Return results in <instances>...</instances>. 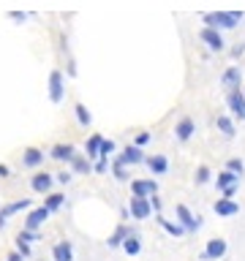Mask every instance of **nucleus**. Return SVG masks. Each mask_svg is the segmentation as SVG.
<instances>
[{
	"label": "nucleus",
	"instance_id": "1",
	"mask_svg": "<svg viewBox=\"0 0 245 261\" xmlns=\"http://www.w3.org/2000/svg\"><path fill=\"white\" fill-rule=\"evenodd\" d=\"M202 19H204V24H210V28H218V30H234L237 24H240L242 14H240V11H215V14H204Z\"/></svg>",
	"mask_w": 245,
	"mask_h": 261
},
{
	"label": "nucleus",
	"instance_id": "2",
	"mask_svg": "<svg viewBox=\"0 0 245 261\" xmlns=\"http://www.w3.org/2000/svg\"><path fill=\"white\" fill-rule=\"evenodd\" d=\"M215 185H218V191L226 196V199H234V193H237V188H240V174H234V171H229V169H224L218 174V179H215Z\"/></svg>",
	"mask_w": 245,
	"mask_h": 261
},
{
	"label": "nucleus",
	"instance_id": "3",
	"mask_svg": "<svg viewBox=\"0 0 245 261\" xmlns=\"http://www.w3.org/2000/svg\"><path fill=\"white\" fill-rule=\"evenodd\" d=\"M128 210H131V218H136V220H147V218H150L153 212H155L147 196H131Z\"/></svg>",
	"mask_w": 245,
	"mask_h": 261
},
{
	"label": "nucleus",
	"instance_id": "4",
	"mask_svg": "<svg viewBox=\"0 0 245 261\" xmlns=\"http://www.w3.org/2000/svg\"><path fill=\"white\" fill-rule=\"evenodd\" d=\"M175 212H177V220L185 226V231H188V234H196V231L202 228V218H199V215H193V212L188 210L185 204H177Z\"/></svg>",
	"mask_w": 245,
	"mask_h": 261
},
{
	"label": "nucleus",
	"instance_id": "5",
	"mask_svg": "<svg viewBox=\"0 0 245 261\" xmlns=\"http://www.w3.org/2000/svg\"><path fill=\"white\" fill-rule=\"evenodd\" d=\"M226 103H229V109H232V114H234L237 120H245V93H242L240 87L229 90Z\"/></svg>",
	"mask_w": 245,
	"mask_h": 261
},
{
	"label": "nucleus",
	"instance_id": "6",
	"mask_svg": "<svg viewBox=\"0 0 245 261\" xmlns=\"http://www.w3.org/2000/svg\"><path fill=\"white\" fill-rule=\"evenodd\" d=\"M49 98H52V103H60L63 98H65V82H63V73L60 71L49 73Z\"/></svg>",
	"mask_w": 245,
	"mask_h": 261
},
{
	"label": "nucleus",
	"instance_id": "7",
	"mask_svg": "<svg viewBox=\"0 0 245 261\" xmlns=\"http://www.w3.org/2000/svg\"><path fill=\"white\" fill-rule=\"evenodd\" d=\"M114 161L126 163V166H136V163H144L147 158H144L142 147H136V144H128V147H122V152H120Z\"/></svg>",
	"mask_w": 245,
	"mask_h": 261
},
{
	"label": "nucleus",
	"instance_id": "8",
	"mask_svg": "<svg viewBox=\"0 0 245 261\" xmlns=\"http://www.w3.org/2000/svg\"><path fill=\"white\" fill-rule=\"evenodd\" d=\"M199 38L212 49V52H220V49L226 46V44H224V36H220V30H218V28H210V24H207V28H202Z\"/></svg>",
	"mask_w": 245,
	"mask_h": 261
},
{
	"label": "nucleus",
	"instance_id": "9",
	"mask_svg": "<svg viewBox=\"0 0 245 261\" xmlns=\"http://www.w3.org/2000/svg\"><path fill=\"white\" fill-rule=\"evenodd\" d=\"M224 256H226V240L215 237V240L207 242V248H204V253H202V261H218Z\"/></svg>",
	"mask_w": 245,
	"mask_h": 261
},
{
	"label": "nucleus",
	"instance_id": "10",
	"mask_svg": "<svg viewBox=\"0 0 245 261\" xmlns=\"http://www.w3.org/2000/svg\"><path fill=\"white\" fill-rule=\"evenodd\" d=\"M52 215L46 207H36V210H30L28 212V218H24V228H30V231H38L41 226L46 223V218Z\"/></svg>",
	"mask_w": 245,
	"mask_h": 261
},
{
	"label": "nucleus",
	"instance_id": "11",
	"mask_svg": "<svg viewBox=\"0 0 245 261\" xmlns=\"http://www.w3.org/2000/svg\"><path fill=\"white\" fill-rule=\"evenodd\" d=\"M57 182V179L52 177V174H49V171H38V174H33V179H30V188H33V191H36V193H49V191H52V185Z\"/></svg>",
	"mask_w": 245,
	"mask_h": 261
},
{
	"label": "nucleus",
	"instance_id": "12",
	"mask_svg": "<svg viewBox=\"0 0 245 261\" xmlns=\"http://www.w3.org/2000/svg\"><path fill=\"white\" fill-rule=\"evenodd\" d=\"M131 193L150 199V196L158 193V182H155V179H134V182H131Z\"/></svg>",
	"mask_w": 245,
	"mask_h": 261
},
{
	"label": "nucleus",
	"instance_id": "13",
	"mask_svg": "<svg viewBox=\"0 0 245 261\" xmlns=\"http://www.w3.org/2000/svg\"><path fill=\"white\" fill-rule=\"evenodd\" d=\"M212 210H215V215H220V218H232V215H237V212H240V204H237L234 199L220 196V199L212 204Z\"/></svg>",
	"mask_w": 245,
	"mask_h": 261
},
{
	"label": "nucleus",
	"instance_id": "14",
	"mask_svg": "<svg viewBox=\"0 0 245 261\" xmlns=\"http://www.w3.org/2000/svg\"><path fill=\"white\" fill-rule=\"evenodd\" d=\"M155 220H158V226H161L166 234H172V237H183V234H188V231H185V226L180 223V220H169V218H163L161 212L155 215Z\"/></svg>",
	"mask_w": 245,
	"mask_h": 261
},
{
	"label": "nucleus",
	"instance_id": "15",
	"mask_svg": "<svg viewBox=\"0 0 245 261\" xmlns=\"http://www.w3.org/2000/svg\"><path fill=\"white\" fill-rule=\"evenodd\" d=\"M52 258H55V261H74V245H71L68 240L55 242V248H52Z\"/></svg>",
	"mask_w": 245,
	"mask_h": 261
},
{
	"label": "nucleus",
	"instance_id": "16",
	"mask_svg": "<svg viewBox=\"0 0 245 261\" xmlns=\"http://www.w3.org/2000/svg\"><path fill=\"white\" fill-rule=\"evenodd\" d=\"M74 155H77L74 144H55L52 150H49V158H52V161H65V163H71Z\"/></svg>",
	"mask_w": 245,
	"mask_h": 261
},
{
	"label": "nucleus",
	"instance_id": "17",
	"mask_svg": "<svg viewBox=\"0 0 245 261\" xmlns=\"http://www.w3.org/2000/svg\"><path fill=\"white\" fill-rule=\"evenodd\" d=\"M196 134V122L191 120V117H183L177 122V128H175V136L180 139V142H188V139H191Z\"/></svg>",
	"mask_w": 245,
	"mask_h": 261
},
{
	"label": "nucleus",
	"instance_id": "18",
	"mask_svg": "<svg viewBox=\"0 0 245 261\" xmlns=\"http://www.w3.org/2000/svg\"><path fill=\"white\" fill-rule=\"evenodd\" d=\"M220 82L229 87V90H234V87H240L242 85V71L237 68V65H232V68H226L224 71V76H220Z\"/></svg>",
	"mask_w": 245,
	"mask_h": 261
},
{
	"label": "nucleus",
	"instance_id": "19",
	"mask_svg": "<svg viewBox=\"0 0 245 261\" xmlns=\"http://www.w3.org/2000/svg\"><path fill=\"white\" fill-rule=\"evenodd\" d=\"M144 163H147V169H150L153 174H166V171H169L166 155H150V158H147Z\"/></svg>",
	"mask_w": 245,
	"mask_h": 261
},
{
	"label": "nucleus",
	"instance_id": "20",
	"mask_svg": "<svg viewBox=\"0 0 245 261\" xmlns=\"http://www.w3.org/2000/svg\"><path fill=\"white\" fill-rule=\"evenodd\" d=\"M134 231L131 226H126V223H120L117 228L112 231V237H109V248H122V242L128 240V234Z\"/></svg>",
	"mask_w": 245,
	"mask_h": 261
},
{
	"label": "nucleus",
	"instance_id": "21",
	"mask_svg": "<svg viewBox=\"0 0 245 261\" xmlns=\"http://www.w3.org/2000/svg\"><path fill=\"white\" fill-rule=\"evenodd\" d=\"M22 163H24V166H33V169H36V166H41V163H44V152H41L38 147H28V150L22 152Z\"/></svg>",
	"mask_w": 245,
	"mask_h": 261
},
{
	"label": "nucleus",
	"instance_id": "22",
	"mask_svg": "<svg viewBox=\"0 0 245 261\" xmlns=\"http://www.w3.org/2000/svg\"><path fill=\"white\" fill-rule=\"evenodd\" d=\"M122 250H126L128 256H139V253H142V240H139V231H136V228L128 234V240L122 242Z\"/></svg>",
	"mask_w": 245,
	"mask_h": 261
},
{
	"label": "nucleus",
	"instance_id": "23",
	"mask_svg": "<svg viewBox=\"0 0 245 261\" xmlns=\"http://www.w3.org/2000/svg\"><path fill=\"white\" fill-rule=\"evenodd\" d=\"M101 144H104V136L101 134H93L87 139V158L90 161H98V155H101Z\"/></svg>",
	"mask_w": 245,
	"mask_h": 261
},
{
	"label": "nucleus",
	"instance_id": "24",
	"mask_svg": "<svg viewBox=\"0 0 245 261\" xmlns=\"http://www.w3.org/2000/svg\"><path fill=\"white\" fill-rule=\"evenodd\" d=\"M71 171H77V174H90V171H93V161L82 158V155H74L71 158Z\"/></svg>",
	"mask_w": 245,
	"mask_h": 261
},
{
	"label": "nucleus",
	"instance_id": "25",
	"mask_svg": "<svg viewBox=\"0 0 245 261\" xmlns=\"http://www.w3.org/2000/svg\"><path fill=\"white\" fill-rule=\"evenodd\" d=\"M24 210H30V199H19V201H11V204H6L3 210V215L6 218H11V215H16V212H24Z\"/></svg>",
	"mask_w": 245,
	"mask_h": 261
},
{
	"label": "nucleus",
	"instance_id": "26",
	"mask_svg": "<svg viewBox=\"0 0 245 261\" xmlns=\"http://www.w3.org/2000/svg\"><path fill=\"white\" fill-rule=\"evenodd\" d=\"M215 125H218V130H220V134H224L226 139H232V136L237 134V130H234V122L229 120L226 114H218V117H215Z\"/></svg>",
	"mask_w": 245,
	"mask_h": 261
},
{
	"label": "nucleus",
	"instance_id": "27",
	"mask_svg": "<svg viewBox=\"0 0 245 261\" xmlns=\"http://www.w3.org/2000/svg\"><path fill=\"white\" fill-rule=\"evenodd\" d=\"M65 204V196L63 193H46L44 196V207L49 210V212H57Z\"/></svg>",
	"mask_w": 245,
	"mask_h": 261
},
{
	"label": "nucleus",
	"instance_id": "28",
	"mask_svg": "<svg viewBox=\"0 0 245 261\" xmlns=\"http://www.w3.org/2000/svg\"><path fill=\"white\" fill-rule=\"evenodd\" d=\"M74 112H77L79 125H90V122H93V114L87 112V106H85V103H77V106H74Z\"/></svg>",
	"mask_w": 245,
	"mask_h": 261
},
{
	"label": "nucleus",
	"instance_id": "29",
	"mask_svg": "<svg viewBox=\"0 0 245 261\" xmlns=\"http://www.w3.org/2000/svg\"><path fill=\"white\" fill-rule=\"evenodd\" d=\"M112 171H114V177H117V182H128V166L126 163H120V161H114L112 163Z\"/></svg>",
	"mask_w": 245,
	"mask_h": 261
},
{
	"label": "nucleus",
	"instance_id": "30",
	"mask_svg": "<svg viewBox=\"0 0 245 261\" xmlns=\"http://www.w3.org/2000/svg\"><path fill=\"white\" fill-rule=\"evenodd\" d=\"M210 177H212V171H210V166H199V169H196V174H193V179H196V185H204V182H210Z\"/></svg>",
	"mask_w": 245,
	"mask_h": 261
},
{
	"label": "nucleus",
	"instance_id": "31",
	"mask_svg": "<svg viewBox=\"0 0 245 261\" xmlns=\"http://www.w3.org/2000/svg\"><path fill=\"white\" fill-rule=\"evenodd\" d=\"M226 169H229V171H234V174H240V177L245 174V163H242L240 158H229V163H226Z\"/></svg>",
	"mask_w": 245,
	"mask_h": 261
},
{
	"label": "nucleus",
	"instance_id": "32",
	"mask_svg": "<svg viewBox=\"0 0 245 261\" xmlns=\"http://www.w3.org/2000/svg\"><path fill=\"white\" fill-rule=\"evenodd\" d=\"M93 171L95 174H106V171H109V158H98L93 163Z\"/></svg>",
	"mask_w": 245,
	"mask_h": 261
},
{
	"label": "nucleus",
	"instance_id": "33",
	"mask_svg": "<svg viewBox=\"0 0 245 261\" xmlns=\"http://www.w3.org/2000/svg\"><path fill=\"white\" fill-rule=\"evenodd\" d=\"M16 237H19V240H24V242H36V240H41L38 231H30V228H22V231L16 234Z\"/></svg>",
	"mask_w": 245,
	"mask_h": 261
},
{
	"label": "nucleus",
	"instance_id": "34",
	"mask_svg": "<svg viewBox=\"0 0 245 261\" xmlns=\"http://www.w3.org/2000/svg\"><path fill=\"white\" fill-rule=\"evenodd\" d=\"M112 152H114V142H112V139H104V144H101V155H98V158H109Z\"/></svg>",
	"mask_w": 245,
	"mask_h": 261
},
{
	"label": "nucleus",
	"instance_id": "35",
	"mask_svg": "<svg viewBox=\"0 0 245 261\" xmlns=\"http://www.w3.org/2000/svg\"><path fill=\"white\" fill-rule=\"evenodd\" d=\"M16 250H19V253H22L24 258H30V253H33V250H30V242L19 240V237H16Z\"/></svg>",
	"mask_w": 245,
	"mask_h": 261
},
{
	"label": "nucleus",
	"instance_id": "36",
	"mask_svg": "<svg viewBox=\"0 0 245 261\" xmlns=\"http://www.w3.org/2000/svg\"><path fill=\"white\" fill-rule=\"evenodd\" d=\"M150 139H153V136H150V130H142V134H136L134 144H136V147H144L147 142H150Z\"/></svg>",
	"mask_w": 245,
	"mask_h": 261
},
{
	"label": "nucleus",
	"instance_id": "37",
	"mask_svg": "<svg viewBox=\"0 0 245 261\" xmlns=\"http://www.w3.org/2000/svg\"><path fill=\"white\" fill-rule=\"evenodd\" d=\"M55 179H57L60 185H68V182H71V171H60V174H57Z\"/></svg>",
	"mask_w": 245,
	"mask_h": 261
},
{
	"label": "nucleus",
	"instance_id": "38",
	"mask_svg": "<svg viewBox=\"0 0 245 261\" xmlns=\"http://www.w3.org/2000/svg\"><path fill=\"white\" fill-rule=\"evenodd\" d=\"M150 204H153L155 215H158V212H161V207H163V204H161V199H158V193H155V196H150Z\"/></svg>",
	"mask_w": 245,
	"mask_h": 261
},
{
	"label": "nucleus",
	"instance_id": "39",
	"mask_svg": "<svg viewBox=\"0 0 245 261\" xmlns=\"http://www.w3.org/2000/svg\"><path fill=\"white\" fill-rule=\"evenodd\" d=\"M8 16H11L14 22H24V19H28V14H22V11H11Z\"/></svg>",
	"mask_w": 245,
	"mask_h": 261
},
{
	"label": "nucleus",
	"instance_id": "40",
	"mask_svg": "<svg viewBox=\"0 0 245 261\" xmlns=\"http://www.w3.org/2000/svg\"><path fill=\"white\" fill-rule=\"evenodd\" d=\"M242 52H245V44H237V46L232 49V57H240Z\"/></svg>",
	"mask_w": 245,
	"mask_h": 261
},
{
	"label": "nucleus",
	"instance_id": "41",
	"mask_svg": "<svg viewBox=\"0 0 245 261\" xmlns=\"http://www.w3.org/2000/svg\"><path fill=\"white\" fill-rule=\"evenodd\" d=\"M6 261H24V256H22V253H19V250H16V253H11V256H8Z\"/></svg>",
	"mask_w": 245,
	"mask_h": 261
},
{
	"label": "nucleus",
	"instance_id": "42",
	"mask_svg": "<svg viewBox=\"0 0 245 261\" xmlns=\"http://www.w3.org/2000/svg\"><path fill=\"white\" fill-rule=\"evenodd\" d=\"M11 174V171H8V166H3V163H0V177H8Z\"/></svg>",
	"mask_w": 245,
	"mask_h": 261
},
{
	"label": "nucleus",
	"instance_id": "43",
	"mask_svg": "<svg viewBox=\"0 0 245 261\" xmlns=\"http://www.w3.org/2000/svg\"><path fill=\"white\" fill-rule=\"evenodd\" d=\"M6 220H8V218L3 215V212H0V228H6Z\"/></svg>",
	"mask_w": 245,
	"mask_h": 261
}]
</instances>
